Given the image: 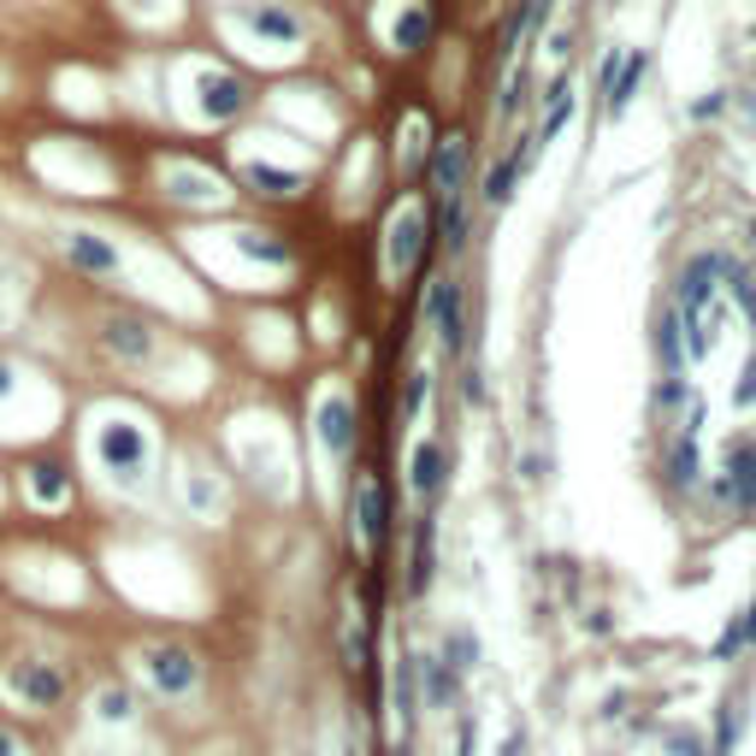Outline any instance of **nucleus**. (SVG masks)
<instances>
[{"label":"nucleus","instance_id":"f257e3e1","mask_svg":"<svg viewBox=\"0 0 756 756\" xmlns=\"http://www.w3.org/2000/svg\"><path fill=\"white\" fill-rule=\"evenodd\" d=\"M95 461L107 468L113 479H142L149 473V461H154V438H149V426H142L137 414H107L101 420V432H95Z\"/></svg>","mask_w":756,"mask_h":756},{"label":"nucleus","instance_id":"f03ea898","mask_svg":"<svg viewBox=\"0 0 756 756\" xmlns=\"http://www.w3.org/2000/svg\"><path fill=\"white\" fill-rule=\"evenodd\" d=\"M716 296H721V255L704 249L680 267V284H674V314L680 326H697V319L716 314Z\"/></svg>","mask_w":756,"mask_h":756},{"label":"nucleus","instance_id":"7ed1b4c3","mask_svg":"<svg viewBox=\"0 0 756 756\" xmlns=\"http://www.w3.org/2000/svg\"><path fill=\"white\" fill-rule=\"evenodd\" d=\"M426 326H432V338H438L444 355H461V349H468V290H461V279H432Z\"/></svg>","mask_w":756,"mask_h":756},{"label":"nucleus","instance_id":"20e7f679","mask_svg":"<svg viewBox=\"0 0 756 756\" xmlns=\"http://www.w3.org/2000/svg\"><path fill=\"white\" fill-rule=\"evenodd\" d=\"M237 19H243V31L260 36L267 48H302V42H308V19H302L290 0H243Z\"/></svg>","mask_w":756,"mask_h":756},{"label":"nucleus","instance_id":"39448f33","mask_svg":"<svg viewBox=\"0 0 756 756\" xmlns=\"http://www.w3.org/2000/svg\"><path fill=\"white\" fill-rule=\"evenodd\" d=\"M314 432H319V444H326L331 461H349V456H355V444H361V409H355V397H349V390H331V397H319Z\"/></svg>","mask_w":756,"mask_h":756},{"label":"nucleus","instance_id":"423d86ee","mask_svg":"<svg viewBox=\"0 0 756 756\" xmlns=\"http://www.w3.org/2000/svg\"><path fill=\"white\" fill-rule=\"evenodd\" d=\"M196 95H201V119H213V125H237L243 113L255 107V90L237 78V71H225V66H208L196 78Z\"/></svg>","mask_w":756,"mask_h":756},{"label":"nucleus","instance_id":"0eeeda50","mask_svg":"<svg viewBox=\"0 0 756 756\" xmlns=\"http://www.w3.org/2000/svg\"><path fill=\"white\" fill-rule=\"evenodd\" d=\"M101 349H107L119 367H149L154 349H160V331L142 314H107L101 319Z\"/></svg>","mask_w":756,"mask_h":756},{"label":"nucleus","instance_id":"6e6552de","mask_svg":"<svg viewBox=\"0 0 756 756\" xmlns=\"http://www.w3.org/2000/svg\"><path fill=\"white\" fill-rule=\"evenodd\" d=\"M142 674L154 680V692L189 697L201 686V657L189 645H154V650H142Z\"/></svg>","mask_w":756,"mask_h":756},{"label":"nucleus","instance_id":"1a4fd4ad","mask_svg":"<svg viewBox=\"0 0 756 756\" xmlns=\"http://www.w3.org/2000/svg\"><path fill=\"white\" fill-rule=\"evenodd\" d=\"M468 166H473V142H468V130H449V137L432 142L426 172H432V189H438V201L468 196Z\"/></svg>","mask_w":756,"mask_h":756},{"label":"nucleus","instance_id":"9d476101","mask_svg":"<svg viewBox=\"0 0 756 756\" xmlns=\"http://www.w3.org/2000/svg\"><path fill=\"white\" fill-rule=\"evenodd\" d=\"M7 692L19 697L24 709H60V704H66V692H71V680H66L54 662H12Z\"/></svg>","mask_w":756,"mask_h":756},{"label":"nucleus","instance_id":"9b49d317","mask_svg":"<svg viewBox=\"0 0 756 756\" xmlns=\"http://www.w3.org/2000/svg\"><path fill=\"white\" fill-rule=\"evenodd\" d=\"M727 479H721V497L733 503V515H756V438H733L727 444Z\"/></svg>","mask_w":756,"mask_h":756},{"label":"nucleus","instance_id":"f8f14e48","mask_svg":"<svg viewBox=\"0 0 756 756\" xmlns=\"http://www.w3.org/2000/svg\"><path fill=\"white\" fill-rule=\"evenodd\" d=\"M66 260L83 272V279H119V267H125V255H119V243H107L101 231H66Z\"/></svg>","mask_w":756,"mask_h":756},{"label":"nucleus","instance_id":"ddd939ff","mask_svg":"<svg viewBox=\"0 0 756 756\" xmlns=\"http://www.w3.org/2000/svg\"><path fill=\"white\" fill-rule=\"evenodd\" d=\"M24 491L36 508H66L71 503V461L66 456H31L24 461Z\"/></svg>","mask_w":756,"mask_h":756},{"label":"nucleus","instance_id":"4468645a","mask_svg":"<svg viewBox=\"0 0 756 756\" xmlns=\"http://www.w3.org/2000/svg\"><path fill=\"white\" fill-rule=\"evenodd\" d=\"M355 532L367 550H385V538H390V497L373 473L355 479Z\"/></svg>","mask_w":756,"mask_h":756},{"label":"nucleus","instance_id":"2eb2a0df","mask_svg":"<svg viewBox=\"0 0 756 756\" xmlns=\"http://www.w3.org/2000/svg\"><path fill=\"white\" fill-rule=\"evenodd\" d=\"M409 485H414V497L420 503H438L444 497V485H449V449L438 438H420L414 444V461H409Z\"/></svg>","mask_w":756,"mask_h":756},{"label":"nucleus","instance_id":"dca6fc26","mask_svg":"<svg viewBox=\"0 0 756 756\" xmlns=\"http://www.w3.org/2000/svg\"><path fill=\"white\" fill-rule=\"evenodd\" d=\"M432 225L420 208H402L397 220H390V272H414L420 267V249H426Z\"/></svg>","mask_w":756,"mask_h":756},{"label":"nucleus","instance_id":"f3484780","mask_svg":"<svg viewBox=\"0 0 756 756\" xmlns=\"http://www.w3.org/2000/svg\"><path fill=\"white\" fill-rule=\"evenodd\" d=\"M527 166H532V137H520L515 149H508L497 166L485 172V189H479V196L491 201V208H503V201H515V184L527 178Z\"/></svg>","mask_w":756,"mask_h":756},{"label":"nucleus","instance_id":"a211bd4d","mask_svg":"<svg viewBox=\"0 0 756 756\" xmlns=\"http://www.w3.org/2000/svg\"><path fill=\"white\" fill-rule=\"evenodd\" d=\"M432 31H438V24H432L426 0H402L385 36H390V48H397V54H420V48H432Z\"/></svg>","mask_w":756,"mask_h":756},{"label":"nucleus","instance_id":"6ab92c4d","mask_svg":"<svg viewBox=\"0 0 756 756\" xmlns=\"http://www.w3.org/2000/svg\"><path fill=\"white\" fill-rule=\"evenodd\" d=\"M645 78H650V48H638V54H627L621 60V71H615V83H609V119H621V113L638 101V90H645Z\"/></svg>","mask_w":756,"mask_h":756},{"label":"nucleus","instance_id":"aec40b11","mask_svg":"<svg viewBox=\"0 0 756 756\" xmlns=\"http://www.w3.org/2000/svg\"><path fill=\"white\" fill-rule=\"evenodd\" d=\"M243 184H249L255 196H272V201L302 196V172L296 166H272V160H249V166H243Z\"/></svg>","mask_w":756,"mask_h":756},{"label":"nucleus","instance_id":"412c9836","mask_svg":"<svg viewBox=\"0 0 756 756\" xmlns=\"http://www.w3.org/2000/svg\"><path fill=\"white\" fill-rule=\"evenodd\" d=\"M668 479H674V485H697V479H704V456H697V438L686 432V438H674L668 444Z\"/></svg>","mask_w":756,"mask_h":756},{"label":"nucleus","instance_id":"4be33fe9","mask_svg":"<svg viewBox=\"0 0 756 756\" xmlns=\"http://www.w3.org/2000/svg\"><path fill=\"white\" fill-rule=\"evenodd\" d=\"M657 355H662V367H668V373L686 367V326H680V314H674V308L657 319Z\"/></svg>","mask_w":756,"mask_h":756},{"label":"nucleus","instance_id":"5701e85b","mask_svg":"<svg viewBox=\"0 0 756 756\" xmlns=\"http://www.w3.org/2000/svg\"><path fill=\"white\" fill-rule=\"evenodd\" d=\"M420 680H426V704L449 709V697H456V668L444 657H420Z\"/></svg>","mask_w":756,"mask_h":756},{"label":"nucleus","instance_id":"b1692460","mask_svg":"<svg viewBox=\"0 0 756 756\" xmlns=\"http://www.w3.org/2000/svg\"><path fill=\"white\" fill-rule=\"evenodd\" d=\"M397 716H402V727L420 721V657L397 662Z\"/></svg>","mask_w":756,"mask_h":756},{"label":"nucleus","instance_id":"393cba45","mask_svg":"<svg viewBox=\"0 0 756 756\" xmlns=\"http://www.w3.org/2000/svg\"><path fill=\"white\" fill-rule=\"evenodd\" d=\"M721 290L739 302V314H745L751 326H756V284H751V272L739 267V260H727V255H721Z\"/></svg>","mask_w":756,"mask_h":756},{"label":"nucleus","instance_id":"a878e982","mask_svg":"<svg viewBox=\"0 0 756 756\" xmlns=\"http://www.w3.org/2000/svg\"><path fill=\"white\" fill-rule=\"evenodd\" d=\"M432 586V520H420L414 527V562H409V598Z\"/></svg>","mask_w":756,"mask_h":756},{"label":"nucleus","instance_id":"bb28decb","mask_svg":"<svg viewBox=\"0 0 756 756\" xmlns=\"http://www.w3.org/2000/svg\"><path fill=\"white\" fill-rule=\"evenodd\" d=\"M567 119H574V90L556 83V90H550V113L538 119V142H556L562 130H567Z\"/></svg>","mask_w":756,"mask_h":756},{"label":"nucleus","instance_id":"cd10ccee","mask_svg":"<svg viewBox=\"0 0 756 756\" xmlns=\"http://www.w3.org/2000/svg\"><path fill=\"white\" fill-rule=\"evenodd\" d=\"M95 716L107 721V727H119V721L137 716V697H130L125 686H101V697H95Z\"/></svg>","mask_w":756,"mask_h":756},{"label":"nucleus","instance_id":"c85d7f7f","mask_svg":"<svg viewBox=\"0 0 756 756\" xmlns=\"http://www.w3.org/2000/svg\"><path fill=\"white\" fill-rule=\"evenodd\" d=\"M662 751H668V756H716V745H709L697 727H668V733H662Z\"/></svg>","mask_w":756,"mask_h":756},{"label":"nucleus","instance_id":"c756f323","mask_svg":"<svg viewBox=\"0 0 756 756\" xmlns=\"http://www.w3.org/2000/svg\"><path fill=\"white\" fill-rule=\"evenodd\" d=\"M468 196H449L444 201V243H449V255H456L461 249V243H468Z\"/></svg>","mask_w":756,"mask_h":756},{"label":"nucleus","instance_id":"7c9ffc66","mask_svg":"<svg viewBox=\"0 0 756 756\" xmlns=\"http://www.w3.org/2000/svg\"><path fill=\"white\" fill-rule=\"evenodd\" d=\"M745 645H751V621H745V615H733V621H727V627H721V638H716V662L739 657V650H745Z\"/></svg>","mask_w":756,"mask_h":756},{"label":"nucleus","instance_id":"2f4dec72","mask_svg":"<svg viewBox=\"0 0 756 756\" xmlns=\"http://www.w3.org/2000/svg\"><path fill=\"white\" fill-rule=\"evenodd\" d=\"M444 662L456 668V674H468V668L479 662V638H473V633H449V645H444Z\"/></svg>","mask_w":756,"mask_h":756},{"label":"nucleus","instance_id":"473e14b6","mask_svg":"<svg viewBox=\"0 0 756 756\" xmlns=\"http://www.w3.org/2000/svg\"><path fill=\"white\" fill-rule=\"evenodd\" d=\"M426 390H432V373H409V390H402V420H420Z\"/></svg>","mask_w":756,"mask_h":756},{"label":"nucleus","instance_id":"72a5a7b5","mask_svg":"<svg viewBox=\"0 0 756 756\" xmlns=\"http://www.w3.org/2000/svg\"><path fill=\"white\" fill-rule=\"evenodd\" d=\"M172 184H184V189H178L184 201H213V189H220L213 178H201V172H172Z\"/></svg>","mask_w":756,"mask_h":756},{"label":"nucleus","instance_id":"f704fd0d","mask_svg":"<svg viewBox=\"0 0 756 756\" xmlns=\"http://www.w3.org/2000/svg\"><path fill=\"white\" fill-rule=\"evenodd\" d=\"M733 409H756V355L745 361V373H739V385H733Z\"/></svg>","mask_w":756,"mask_h":756},{"label":"nucleus","instance_id":"c9c22d12","mask_svg":"<svg viewBox=\"0 0 756 756\" xmlns=\"http://www.w3.org/2000/svg\"><path fill=\"white\" fill-rule=\"evenodd\" d=\"M721 107H733V90H709V95H704V101H697V107H692V119L704 125V119H716Z\"/></svg>","mask_w":756,"mask_h":756},{"label":"nucleus","instance_id":"e433bc0d","mask_svg":"<svg viewBox=\"0 0 756 756\" xmlns=\"http://www.w3.org/2000/svg\"><path fill=\"white\" fill-rule=\"evenodd\" d=\"M12 390H19V367H12V361H0V409H7Z\"/></svg>","mask_w":756,"mask_h":756},{"label":"nucleus","instance_id":"4c0bfd02","mask_svg":"<svg viewBox=\"0 0 756 756\" xmlns=\"http://www.w3.org/2000/svg\"><path fill=\"white\" fill-rule=\"evenodd\" d=\"M468 402H485V373H468Z\"/></svg>","mask_w":756,"mask_h":756},{"label":"nucleus","instance_id":"58836bf2","mask_svg":"<svg viewBox=\"0 0 756 756\" xmlns=\"http://www.w3.org/2000/svg\"><path fill=\"white\" fill-rule=\"evenodd\" d=\"M0 756H24V751H19V739H12L7 727H0Z\"/></svg>","mask_w":756,"mask_h":756},{"label":"nucleus","instance_id":"ea45409f","mask_svg":"<svg viewBox=\"0 0 756 756\" xmlns=\"http://www.w3.org/2000/svg\"><path fill=\"white\" fill-rule=\"evenodd\" d=\"M745 621H751V645H756V609H745Z\"/></svg>","mask_w":756,"mask_h":756},{"label":"nucleus","instance_id":"a19ab883","mask_svg":"<svg viewBox=\"0 0 756 756\" xmlns=\"http://www.w3.org/2000/svg\"><path fill=\"white\" fill-rule=\"evenodd\" d=\"M338 756H361V751H355V745H343V751H338Z\"/></svg>","mask_w":756,"mask_h":756},{"label":"nucleus","instance_id":"79ce46f5","mask_svg":"<svg viewBox=\"0 0 756 756\" xmlns=\"http://www.w3.org/2000/svg\"><path fill=\"white\" fill-rule=\"evenodd\" d=\"M751 249H756V220H751Z\"/></svg>","mask_w":756,"mask_h":756},{"label":"nucleus","instance_id":"37998d69","mask_svg":"<svg viewBox=\"0 0 756 756\" xmlns=\"http://www.w3.org/2000/svg\"><path fill=\"white\" fill-rule=\"evenodd\" d=\"M0 83H7V71H0Z\"/></svg>","mask_w":756,"mask_h":756}]
</instances>
